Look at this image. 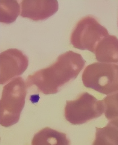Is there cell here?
Wrapping results in <instances>:
<instances>
[{"mask_svg":"<svg viewBox=\"0 0 118 145\" xmlns=\"http://www.w3.org/2000/svg\"><path fill=\"white\" fill-rule=\"evenodd\" d=\"M86 63L80 54L69 51L60 55L51 66L28 76L27 86H35L45 95L56 93L77 77Z\"/></svg>","mask_w":118,"mask_h":145,"instance_id":"cell-1","label":"cell"},{"mask_svg":"<svg viewBox=\"0 0 118 145\" xmlns=\"http://www.w3.org/2000/svg\"><path fill=\"white\" fill-rule=\"evenodd\" d=\"M27 85L21 77L13 79L3 88L0 103V123L9 127L18 121L25 104Z\"/></svg>","mask_w":118,"mask_h":145,"instance_id":"cell-2","label":"cell"},{"mask_svg":"<svg viewBox=\"0 0 118 145\" xmlns=\"http://www.w3.org/2000/svg\"><path fill=\"white\" fill-rule=\"evenodd\" d=\"M84 86L109 95L118 91V63H96L87 66L82 76Z\"/></svg>","mask_w":118,"mask_h":145,"instance_id":"cell-3","label":"cell"},{"mask_svg":"<svg viewBox=\"0 0 118 145\" xmlns=\"http://www.w3.org/2000/svg\"><path fill=\"white\" fill-rule=\"evenodd\" d=\"M107 29L92 16H87L76 24L71 33V42L75 48L94 53L102 39L109 35Z\"/></svg>","mask_w":118,"mask_h":145,"instance_id":"cell-4","label":"cell"},{"mask_svg":"<svg viewBox=\"0 0 118 145\" xmlns=\"http://www.w3.org/2000/svg\"><path fill=\"white\" fill-rule=\"evenodd\" d=\"M104 112L103 100H98L93 95L85 92L76 100L66 101L65 116L70 123L79 125L100 117Z\"/></svg>","mask_w":118,"mask_h":145,"instance_id":"cell-5","label":"cell"},{"mask_svg":"<svg viewBox=\"0 0 118 145\" xmlns=\"http://www.w3.org/2000/svg\"><path fill=\"white\" fill-rule=\"evenodd\" d=\"M28 57L22 51L9 49L0 54V82L4 84L21 75L28 66Z\"/></svg>","mask_w":118,"mask_h":145,"instance_id":"cell-6","label":"cell"},{"mask_svg":"<svg viewBox=\"0 0 118 145\" xmlns=\"http://www.w3.org/2000/svg\"><path fill=\"white\" fill-rule=\"evenodd\" d=\"M20 16L38 21L46 20L58 10L56 0H24L20 3Z\"/></svg>","mask_w":118,"mask_h":145,"instance_id":"cell-7","label":"cell"},{"mask_svg":"<svg viewBox=\"0 0 118 145\" xmlns=\"http://www.w3.org/2000/svg\"><path fill=\"white\" fill-rule=\"evenodd\" d=\"M97 61L100 63H118V39L109 35L97 44L94 52Z\"/></svg>","mask_w":118,"mask_h":145,"instance_id":"cell-8","label":"cell"},{"mask_svg":"<svg viewBox=\"0 0 118 145\" xmlns=\"http://www.w3.org/2000/svg\"><path fill=\"white\" fill-rule=\"evenodd\" d=\"M31 145H71L66 133L46 127L35 134Z\"/></svg>","mask_w":118,"mask_h":145,"instance_id":"cell-9","label":"cell"},{"mask_svg":"<svg viewBox=\"0 0 118 145\" xmlns=\"http://www.w3.org/2000/svg\"><path fill=\"white\" fill-rule=\"evenodd\" d=\"M93 145H118V130L109 123L103 128L96 129Z\"/></svg>","mask_w":118,"mask_h":145,"instance_id":"cell-10","label":"cell"},{"mask_svg":"<svg viewBox=\"0 0 118 145\" xmlns=\"http://www.w3.org/2000/svg\"><path fill=\"white\" fill-rule=\"evenodd\" d=\"M0 7L1 23H13L20 14V5L16 1L1 0Z\"/></svg>","mask_w":118,"mask_h":145,"instance_id":"cell-11","label":"cell"},{"mask_svg":"<svg viewBox=\"0 0 118 145\" xmlns=\"http://www.w3.org/2000/svg\"><path fill=\"white\" fill-rule=\"evenodd\" d=\"M103 100L107 118L111 120L118 119V91L108 95Z\"/></svg>","mask_w":118,"mask_h":145,"instance_id":"cell-12","label":"cell"}]
</instances>
